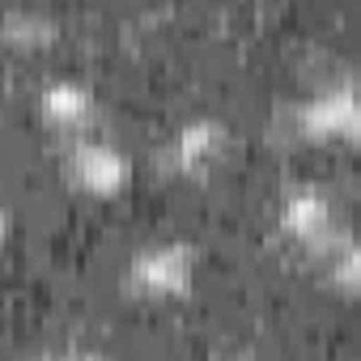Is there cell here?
<instances>
[{
    "mask_svg": "<svg viewBox=\"0 0 361 361\" xmlns=\"http://www.w3.org/2000/svg\"><path fill=\"white\" fill-rule=\"evenodd\" d=\"M230 145H234V132H230L226 119H217V115H192V119H183L166 136L161 161L178 178H209L230 157Z\"/></svg>",
    "mask_w": 361,
    "mask_h": 361,
    "instance_id": "cell-4",
    "label": "cell"
},
{
    "mask_svg": "<svg viewBox=\"0 0 361 361\" xmlns=\"http://www.w3.org/2000/svg\"><path fill=\"white\" fill-rule=\"evenodd\" d=\"M60 39V18L47 9H5L0 13V43L18 47V51H35Z\"/></svg>",
    "mask_w": 361,
    "mask_h": 361,
    "instance_id": "cell-7",
    "label": "cell"
},
{
    "mask_svg": "<svg viewBox=\"0 0 361 361\" xmlns=\"http://www.w3.org/2000/svg\"><path fill=\"white\" fill-rule=\"evenodd\" d=\"M39 361H106L102 353H90V348H60V353H47Z\"/></svg>",
    "mask_w": 361,
    "mask_h": 361,
    "instance_id": "cell-9",
    "label": "cell"
},
{
    "mask_svg": "<svg viewBox=\"0 0 361 361\" xmlns=\"http://www.w3.org/2000/svg\"><path fill=\"white\" fill-rule=\"evenodd\" d=\"M276 230L293 247H302L306 255H314V259H323L336 243L348 238V226H344L336 200L323 188H314V183L289 188L281 196V204H276Z\"/></svg>",
    "mask_w": 361,
    "mask_h": 361,
    "instance_id": "cell-3",
    "label": "cell"
},
{
    "mask_svg": "<svg viewBox=\"0 0 361 361\" xmlns=\"http://www.w3.org/2000/svg\"><path fill=\"white\" fill-rule=\"evenodd\" d=\"M39 115L51 132L81 140V136H90V128L98 119V94L77 77H51L39 90Z\"/></svg>",
    "mask_w": 361,
    "mask_h": 361,
    "instance_id": "cell-6",
    "label": "cell"
},
{
    "mask_svg": "<svg viewBox=\"0 0 361 361\" xmlns=\"http://www.w3.org/2000/svg\"><path fill=\"white\" fill-rule=\"evenodd\" d=\"M196 272H200V247L188 238H161V243H145L128 268V293L145 298V302H178L196 289Z\"/></svg>",
    "mask_w": 361,
    "mask_h": 361,
    "instance_id": "cell-1",
    "label": "cell"
},
{
    "mask_svg": "<svg viewBox=\"0 0 361 361\" xmlns=\"http://www.w3.org/2000/svg\"><path fill=\"white\" fill-rule=\"evenodd\" d=\"M0 123H5V119H0Z\"/></svg>",
    "mask_w": 361,
    "mask_h": 361,
    "instance_id": "cell-11",
    "label": "cell"
},
{
    "mask_svg": "<svg viewBox=\"0 0 361 361\" xmlns=\"http://www.w3.org/2000/svg\"><path fill=\"white\" fill-rule=\"evenodd\" d=\"M13 226H18L13 209H9V204H0V247H5V243L13 238Z\"/></svg>",
    "mask_w": 361,
    "mask_h": 361,
    "instance_id": "cell-10",
    "label": "cell"
},
{
    "mask_svg": "<svg viewBox=\"0 0 361 361\" xmlns=\"http://www.w3.org/2000/svg\"><path fill=\"white\" fill-rule=\"evenodd\" d=\"M289 123L302 140L310 145H353L361 136V94L353 77L327 81L314 94H306L293 111Z\"/></svg>",
    "mask_w": 361,
    "mask_h": 361,
    "instance_id": "cell-2",
    "label": "cell"
},
{
    "mask_svg": "<svg viewBox=\"0 0 361 361\" xmlns=\"http://www.w3.org/2000/svg\"><path fill=\"white\" fill-rule=\"evenodd\" d=\"M323 272H327V289H336L340 298H357L361 293V251H357L353 234L323 255Z\"/></svg>",
    "mask_w": 361,
    "mask_h": 361,
    "instance_id": "cell-8",
    "label": "cell"
},
{
    "mask_svg": "<svg viewBox=\"0 0 361 361\" xmlns=\"http://www.w3.org/2000/svg\"><path fill=\"white\" fill-rule=\"evenodd\" d=\"M64 174H68V183L81 196H90V200H115L132 183V157L119 145H111V140L81 136V140H68Z\"/></svg>",
    "mask_w": 361,
    "mask_h": 361,
    "instance_id": "cell-5",
    "label": "cell"
}]
</instances>
